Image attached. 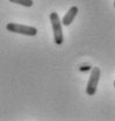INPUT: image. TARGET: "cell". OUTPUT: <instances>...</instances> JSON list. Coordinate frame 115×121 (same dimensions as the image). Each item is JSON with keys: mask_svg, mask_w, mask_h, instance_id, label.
Instances as JSON below:
<instances>
[{"mask_svg": "<svg viewBox=\"0 0 115 121\" xmlns=\"http://www.w3.org/2000/svg\"><path fill=\"white\" fill-rule=\"evenodd\" d=\"M50 22H51V28L54 31L55 43L58 45L63 44L64 37H63V30H62V21L59 20V15L56 12H52L50 14Z\"/></svg>", "mask_w": 115, "mask_h": 121, "instance_id": "cell-1", "label": "cell"}, {"mask_svg": "<svg viewBox=\"0 0 115 121\" xmlns=\"http://www.w3.org/2000/svg\"><path fill=\"white\" fill-rule=\"evenodd\" d=\"M6 29L11 33L15 34H21V35H27V36H35L37 34V28L31 27V26H25V25H20V23H7L6 25Z\"/></svg>", "mask_w": 115, "mask_h": 121, "instance_id": "cell-2", "label": "cell"}, {"mask_svg": "<svg viewBox=\"0 0 115 121\" xmlns=\"http://www.w3.org/2000/svg\"><path fill=\"white\" fill-rule=\"evenodd\" d=\"M100 75L101 71L98 66H94L91 69V75H89V79H88V83H87L86 86V93L88 95L95 94L98 85H99V80H100Z\"/></svg>", "mask_w": 115, "mask_h": 121, "instance_id": "cell-3", "label": "cell"}, {"mask_svg": "<svg viewBox=\"0 0 115 121\" xmlns=\"http://www.w3.org/2000/svg\"><path fill=\"white\" fill-rule=\"evenodd\" d=\"M78 12H79L78 7H77V6H72L71 8L66 12V14L64 15V17L62 19V25L69 27L72 22H73V20L76 19V16H77V14H78Z\"/></svg>", "mask_w": 115, "mask_h": 121, "instance_id": "cell-4", "label": "cell"}, {"mask_svg": "<svg viewBox=\"0 0 115 121\" xmlns=\"http://www.w3.org/2000/svg\"><path fill=\"white\" fill-rule=\"evenodd\" d=\"M9 1L13 2V4H17V5L25 6V7H31L34 5L33 0H9Z\"/></svg>", "mask_w": 115, "mask_h": 121, "instance_id": "cell-5", "label": "cell"}, {"mask_svg": "<svg viewBox=\"0 0 115 121\" xmlns=\"http://www.w3.org/2000/svg\"><path fill=\"white\" fill-rule=\"evenodd\" d=\"M89 69H92L89 65H87V66H80V71L81 72H85V71H89Z\"/></svg>", "mask_w": 115, "mask_h": 121, "instance_id": "cell-6", "label": "cell"}, {"mask_svg": "<svg viewBox=\"0 0 115 121\" xmlns=\"http://www.w3.org/2000/svg\"><path fill=\"white\" fill-rule=\"evenodd\" d=\"M114 7H115V1H114Z\"/></svg>", "mask_w": 115, "mask_h": 121, "instance_id": "cell-7", "label": "cell"}, {"mask_svg": "<svg viewBox=\"0 0 115 121\" xmlns=\"http://www.w3.org/2000/svg\"><path fill=\"white\" fill-rule=\"evenodd\" d=\"M114 86H115V80H114Z\"/></svg>", "mask_w": 115, "mask_h": 121, "instance_id": "cell-8", "label": "cell"}]
</instances>
